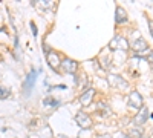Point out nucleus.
<instances>
[{
	"label": "nucleus",
	"mask_w": 153,
	"mask_h": 138,
	"mask_svg": "<svg viewBox=\"0 0 153 138\" xmlns=\"http://www.w3.org/2000/svg\"><path fill=\"white\" fill-rule=\"evenodd\" d=\"M143 138H149V137H143Z\"/></svg>",
	"instance_id": "obj_21"
},
{
	"label": "nucleus",
	"mask_w": 153,
	"mask_h": 138,
	"mask_svg": "<svg viewBox=\"0 0 153 138\" xmlns=\"http://www.w3.org/2000/svg\"><path fill=\"white\" fill-rule=\"evenodd\" d=\"M129 107L130 109H135V110L144 107L143 97H141V94H139V92H136V91H132L130 92V95H129Z\"/></svg>",
	"instance_id": "obj_5"
},
{
	"label": "nucleus",
	"mask_w": 153,
	"mask_h": 138,
	"mask_svg": "<svg viewBox=\"0 0 153 138\" xmlns=\"http://www.w3.org/2000/svg\"><path fill=\"white\" fill-rule=\"evenodd\" d=\"M107 81L112 87H115V89H121V91H126L127 87H129V83H127L123 77H120V75L117 74H110L107 77Z\"/></svg>",
	"instance_id": "obj_2"
},
{
	"label": "nucleus",
	"mask_w": 153,
	"mask_h": 138,
	"mask_svg": "<svg viewBox=\"0 0 153 138\" xmlns=\"http://www.w3.org/2000/svg\"><path fill=\"white\" fill-rule=\"evenodd\" d=\"M38 5H40L42 8H51V6L54 5V3H51V2H48V0H42V2L38 3Z\"/></svg>",
	"instance_id": "obj_16"
},
{
	"label": "nucleus",
	"mask_w": 153,
	"mask_h": 138,
	"mask_svg": "<svg viewBox=\"0 0 153 138\" xmlns=\"http://www.w3.org/2000/svg\"><path fill=\"white\" fill-rule=\"evenodd\" d=\"M75 123L78 124L81 129H91V128H92V118L89 117L86 112H83V110H78V112H76V115H75Z\"/></svg>",
	"instance_id": "obj_3"
},
{
	"label": "nucleus",
	"mask_w": 153,
	"mask_h": 138,
	"mask_svg": "<svg viewBox=\"0 0 153 138\" xmlns=\"http://www.w3.org/2000/svg\"><path fill=\"white\" fill-rule=\"evenodd\" d=\"M11 95V91H9V87L6 86H0V100H5Z\"/></svg>",
	"instance_id": "obj_14"
},
{
	"label": "nucleus",
	"mask_w": 153,
	"mask_h": 138,
	"mask_svg": "<svg viewBox=\"0 0 153 138\" xmlns=\"http://www.w3.org/2000/svg\"><path fill=\"white\" fill-rule=\"evenodd\" d=\"M43 103H45V104H49V106H57V104H60V101H58V100H55V98H45Z\"/></svg>",
	"instance_id": "obj_15"
},
{
	"label": "nucleus",
	"mask_w": 153,
	"mask_h": 138,
	"mask_svg": "<svg viewBox=\"0 0 153 138\" xmlns=\"http://www.w3.org/2000/svg\"><path fill=\"white\" fill-rule=\"evenodd\" d=\"M152 137H153V131H152Z\"/></svg>",
	"instance_id": "obj_20"
},
{
	"label": "nucleus",
	"mask_w": 153,
	"mask_h": 138,
	"mask_svg": "<svg viewBox=\"0 0 153 138\" xmlns=\"http://www.w3.org/2000/svg\"><path fill=\"white\" fill-rule=\"evenodd\" d=\"M152 54H153V49H152V48H147V49H143V51H138V52H135V57H139V58H144V60H147Z\"/></svg>",
	"instance_id": "obj_12"
},
{
	"label": "nucleus",
	"mask_w": 153,
	"mask_h": 138,
	"mask_svg": "<svg viewBox=\"0 0 153 138\" xmlns=\"http://www.w3.org/2000/svg\"><path fill=\"white\" fill-rule=\"evenodd\" d=\"M46 60H48V65L52 68L55 72H58V69H60V66H61V58H60V55H58L57 52H54V51H49V52L46 54Z\"/></svg>",
	"instance_id": "obj_6"
},
{
	"label": "nucleus",
	"mask_w": 153,
	"mask_h": 138,
	"mask_svg": "<svg viewBox=\"0 0 153 138\" xmlns=\"http://www.w3.org/2000/svg\"><path fill=\"white\" fill-rule=\"evenodd\" d=\"M115 22H117V25H121V23H126V22H127V14H126V11H124L121 6H117V14H115Z\"/></svg>",
	"instance_id": "obj_10"
},
{
	"label": "nucleus",
	"mask_w": 153,
	"mask_h": 138,
	"mask_svg": "<svg viewBox=\"0 0 153 138\" xmlns=\"http://www.w3.org/2000/svg\"><path fill=\"white\" fill-rule=\"evenodd\" d=\"M109 49H112V51H127L129 49V42L121 35H115L109 43Z\"/></svg>",
	"instance_id": "obj_1"
},
{
	"label": "nucleus",
	"mask_w": 153,
	"mask_h": 138,
	"mask_svg": "<svg viewBox=\"0 0 153 138\" xmlns=\"http://www.w3.org/2000/svg\"><path fill=\"white\" fill-rule=\"evenodd\" d=\"M35 80H37V71L35 69H31V72L26 75V78H25V83H23V94L25 95H29L32 87L35 84Z\"/></svg>",
	"instance_id": "obj_4"
},
{
	"label": "nucleus",
	"mask_w": 153,
	"mask_h": 138,
	"mask_svg": "<svg viewBox=\"0 0 153 138\" xmlns=\"http://www.w3.org/2000/svg\"><path fill=\"white\" fill-rule=\"evenodd\" d=\"M129 137L130 138H143V129L136 126V128H132L130 132H129Z\"/></svg>",
	"instance_id": "obj_13"
},
{
	"label": "nucleus",
	"mask_w": 153,
	"mask_h": 138,
	"mask_svg": "<svg viewBox=\"0 0 153 138\" xmlns=\"http://www.w3.org/2000/svg\"><path fill=\"white\" fill-rule=\"evenodd\" d=\"M61 68L65 69V72H68V74H75L76 69H78V63H76L75 60L66 57V58L61 60Z\"/></svg>",
	"instance_id": "obj_7"
},
{
	"label": "nucleus",
	"mask_w": 153,
	"mask_h": 138,
	"mask_svg": "<svg viewBox=\"0 0 153 138\" xmlns=\"http://www.w3.org/2000/svg\"><path fill=\"white\" fill-rule=\"evenodd\" d=\"M147 48H149V45L146 43L144 39H138L136 42H133V49H135V52L143 51V49H147Z\"/></svg>",
	"instance_id": "obj_11"
},
{
	"label": "nucleus",
	"mask_w": 153,
	"mask_h": 138,
	"mask_svg": "<svg viewBox=\"0 0 153 138\" xmlns=\"http://www.w3.org/2000/svg\"><path fill=\"white\" fill-rule=\"evenodd\" d=\"M147 118H149V109H147V107H143L141 110L138 112V115L135 117V124L141 128L143 124L147 121Z\"/></svg>",
	"instance_id": "obj_9"
},
{
	"label": "nucleus",
	"mask_w": 153,
	"mask_h": 138,
	"mask_svg": "<svg viewBox=\"0 0 153 138\" xmlns=\"http://www.w3.org/2000/svg\"><path fill=\"white\" fill-rule=\"evenodd\" d=\"M31 29H32V34L37 35V28H35V23L34 22H31Z\"/></svg>",
	"instance_id": "obj_18"
},
{
	"label": "nucleus",
	"mask_w": 153,
	"mask_h": 138,
	"mask_svg": "<svg viewBox=\"0 0 153 138\" xmlns=\"http://www.w3.org/2000/svg\"><path fill=\"white\" fill-rule=\"evenodd\" d=\"M117 138H130V137H129V135H124V134H120Z\"/></svg>",
	"instance_id": "obj_19"
},
{
	"label": "nucleus",
	"mask_w": 153,
	"mask_h": 138,
	"mask_svg": "<svg viewBox=\"0 0 153 138\" xmlns=\"http://www.w3.org/2000/svg\"><path fill=\"white\" fill-rule=\"evenodd\" d=\"M147 23H149V29H150V34H152V37H153V22L149 19V20H147Z\"/></svg>",
	"instance_id": "obj_17"
},
{
	"label": "nucleus",
	"mask_w": 153,
	"mask_h": 138,
	"mask_svg": "<svg viewBox=\"0 0 153 138\" xmlns=\"http://www.w3.org/2000/svg\"><path fill=\"white\" fill-rule=\"evenodd\" d=\"M94 95H95V91H94V89H87V91H84L83 95L80 97V104H81V106H89V104L92 103Z\"/></svg>",
	"instance_id": "obj_8"
}]
</instances>
